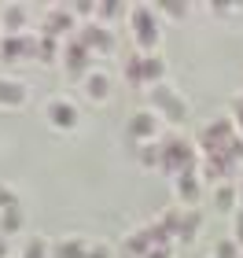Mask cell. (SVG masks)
Here are the masks:
<instances>
[{"label":"cell","mask_w":243,"mask_h":258,"mask_svg":"<svg viewBox=\"0 0 243 258\" xmlns=\"http://www.w3.org/2000/svg\"><path fill=\"white\" fill-rule=\"evenodd\" d=\"M162 151V159H158V166L166 170V173H195L199 170V162H195V151L184 144V140H166V144L158 148Z\"/></svg>","instance_id":"1"},{"label":"cell","mask_w":243,"mask_h":258,"mask_svg":"<svg viewBox=\"0 0 243 258\" xmlns=\"http://www.w3.org/2000/svg\"><path fill=\"white\" fill-rule=\"evenodd\" d=\"M133 37L140 44V55H151V48L158 44V26H155V15L147 4L133 8Z\"/></svg>","instance_id":"2"},{"label":"cell","mask_w":243,"mask_h":258,"mask_svg":"<svg viewBox=\"0 0 243 258\" xmlns=\"http://www.w3.org/2000/svg\"><path fill=\"white\" fill-rule=\"evenodd\" d=\"M151 103H155V111H162L170 122H184L188 118V103H184L166 81H162V85H151Z\"/></svg>","instance_id":"3"},{"label":"cell","mask_w":243,"mask_h":258,"mask_svg":"<svg viewBox=\"0 0 243 258\" xmlns=\"http://www.w3.org/2000/svg\"><path fill=\"white\" fill-rule=\"evenodd\" d=\"M0 59L15 63V59H37V33H19V37H0Z\"/></svg>","instance_id":"4"},{"label":"cell","mask_w":243,"mask_h":258,"mask_svg":"<svg viewBox=\"0 0 243 258\" xmlns=\"http://www.w3.org/2000/svg\"><path fill=\"white\" fill-rule=\"evenodd\" d=\"M89 63H92V52H89L77 37H70V41L63 44V67H66V74L89 78Z\"/></svg>","instance_id":"5"},{"label":"cell","mask_w":243,"mask_h":258,"mask_svg":"<svg viewBox=\"0 0 243 258\" xmlns=\"http://www.w3.org/2000/svg\"><path fill=\"white\" fill-rule=\"evenodd\" d=\"M81 44H85L89 52H100V55H107L114 52V33L103 26V22H85V30H81Z\"/></svg>","instance_id":"6"},{"label":"cell","mask_w":243,"mask_h":258,"mask_svg":"<svg viewBox=\"0 0 243 258\" xmlns=\"http://www.w3.org/2000/svg\"><path fill=\"white\" fill-rule=\"evenodd\" d=\"M44 114H48V122H52L55 129H74V125H77V107H74L70 100H63V96L48 100Z\"/></svg>","instance_id":"7"},{"label":"cell","mask_w":243,"mask_h":258,"mask_svg":"<svg viewBox=\"0 0 243 258\" xmlns=\"http://www.w3.org/2000/svg\"><path fill=\"white\" fill-rule=\"evenodd\" d=\"M155 129H158V118H155L151 111H136L133 118H129V125H125V133H129L133 140L151 144V140H155Z\"/></svg>","instance_id":"8"},{"label":"cell","mask_w":243,"mask_h":258,"mask_svg":"<svg viewBox=\"0 0 243 258\" xmlns=\"http://www.w3.org/2000/svg\"><path fill=\"white\" fill-rule=\"evenodd\" d=\"M70 30H74V11L70 8H52L48 19H44V26H41V33H48L55 41H59L63 33H70Z\"/></svg>","instance_id":"9"},{"label":"cell","mask_w":243,"mask_h":258,"mask_svg":"<svg viewBox=\"0 0 243 258\" xmlns=\"http://www.w3.org/2000/svg\"><path fill=\"white\" fill-rule=\"evenodd\" d=\"M26 103V85L19 78H0V107H22Z\"/></svg>","instance_id":"10"},{"label":"cell","mask_w":243,"mask_h":258,"mask_svg":"<svg viewBox=\"0 0 243 258\" xmlns=\"http://www.w3.org/2000/svg\"><path fill=\"white\" fill-rule=\"evenodd\" d=\"M4 30H8V37L26 33V8L22 4H8L4 8Z\"/></svg>","instance_id":"11"},{"label":"cell","mask_w":243,"mask_h":258,"mask_svg":"<svg viewBox=\"0 0 243 258\" xmlns=\"http://www.w3.org/2000/svg\"><path fill=\"white\" fill-rule=\"evenodd\" d=\"M85 251H89V243L81 236H63L52 247V258H85Z\"/></svg>","instance_id":"12"},{"label":"cell","mask_w":243,"mask_h":258,"mask_svg":"<svg viewBox=\"0 0 243 258\" xmlns=\"http://www.w3.org/2000/svg\"><path fill=\"white\" fill-rule=\"evenodd\" d=\"M37 59L41 63H55V59H63V44L48 37V33H37Z\"/></svg>","instance_id":"13"},{"label":"cell","mask_w":243,"mask_h":258,"mask_svg":"<svg viewBox=\"0 0 243 258\" xmlns=\"http://www.w3.org/2000/svg\"><path fill=\"white\" fill-rule=\"evenodd\" d=\"M81 85H85V96H89V100H100V103H103V100L111 96V81H107V74H89Z\"/></svg>","instance_id":"14"},{"label":"cell","mask_w":243,"mask_h":258,"mask_svg":"<svg viewBox=\"0 0 243 258\" xmlns=\"http://www.w3.org/2000/svg\"><path fill=\"white\" fill-rule=\"evenodd\" d=\"M232 166H236V162H228L225 155H206L203 173H206L210 181H221V177H228V173H232Z\"/></svg>","instance_id":"15"},{"label":"cell","mask_w":243,"mask_h":258,"mask_svg":"<svg viewBox=\"0 0 243 258\" xmlns=\"http://www.w3.org/2000/svg\"><path fill=\"white\" fill-rule=\"evenodd\" d=\"M147 251H151V240H147V229L133 232V236H125V254H129V258H144Z\"/></svg>","instance_id":"16"},{"label":"cell","mask_w":243,"mask_h":258,"mask_svg":"<svg viewBox=\"0 0 243 258\" xmlns=\"http://www.w3.org/2000/svg\"><path fill=\"white\" fill-rule=\"evenodd\" d=\"M22 229V210L15 207V210H0V236H11V232H19Z\"/></svg>","instance_id":"17"},{"label":"cell","mask_w":243,"mask_h":258,"mask_svg":"<svg viewBox=\"0 0 243 258\" xmlns=\"http://www.w3.org/2000/svg\"><path fill=\"white\" fill-rule=\"evenodd\" d=\"M122 70H125V78H129V85H144V55L140 52H133Z\"/></svg>","instance_id":"18"},{"label":"cell","mask_w":243,"mask_h":258,"mask_svg":"<svg viewBox=\"0 0 243 258\" xmlns=\"http://www.w3.org/2000/svg\"><path fill=\"white\" fill-rule=\"evenodd\" d=\"M162 74H166V63H162L158 55H144V81L162 85Z\"/></svg>","instance_id":"19"},{"label":"cell","mask_w":243,"mask_h":258,"mask_svg":"<svg viewBox=\"0 0 243 258\" xmlns=\"http://www.w3.org/2000/svg\"><path fill=\"white\" fill-rule=\"evenodd\" d=\"M177 196L188 199V203L199 199V181H195V173H181V177H177Z\"/></svg>","instance_id":"20"},{"label":"cell","mask_w":243,"mask_h":258,"mask_svg":"<svg viewBox=\"0 0 243 258\" xmlns=\"http://www.w3.org/2000/svg\"><path fill=\"white\" fill-rule=\"evenodd\" d=\"M22 258H52V247H48V240H41V236H30V240H26V247H22Z\"/></svg>","instance_id":"21"},{"label":"cell","mask_w":243,"mask_h":258,"mask_svg":"<svg viewBox=\"0 0 243 258\" xmlns=\"http://www.w3.org/2000/svg\"><path fill=\"white\" fill-rule=\"evenodd\" d=\"M199 221H203V218L192 210L188 218H181V229H177V236H181L184 243H192V240H195V232H199Z\"/></svg>","instance_id":"22"},{"label":"cell","mask_w":243,"mask_h":258,"mask_svg":"<svg viewBox=\"0 0 243 258\" xmlns=\"http://www.w3.org/2000/svg\"><path fill=\"white\" fill-rule=\"evenodd\" d=\"M214 203H217V210H232V203H236V192H232V184H217V192H214Z\"/></svg>","instance_id":"23"},{"label":"cell","mask_w":243,"mask_h":258,"mask_svg":"<svg viewBox=\"0 0 243 258\" xmlns=\"http://www.w3.org/2000/svg\"><path fill=\"white\" fill-rule=\"evenodd\" d=\"M15 207H19V192L0 184V210H15Z\"/></svg>","instance_id":"24"},{"label":"cell","mask_w":243,"mask_h":258,"mask_svg":"<svg viewBox=\"0 0 243 258\" xmlns=\"http://www.w3.org/2000/svg\"><path fill=\"white\" fill-rule=\"evenodd\" d=\"M221 155H225L228 162L243 159V137H232V140H228V144H225V151H221Z\"/></svg>","instance_id":"25"},{"label":"cell","mask_w":243,"mask_h":258,"mask_svg":"<svg viewBox=\"0 0 243 258\" xmlns=\"http://www.w3.org/2000/svg\"><path fill=\"white\" fill-rule=\"evenodd\" d=\"M158 159H162V151H158L155 144H144V148H140V162H144V166H155Z\"/></svg>","instance_id":"26"},{"label":"cell","mask_w":243,"mask_h":258,"mask_svg":"<svg viewBox=\"0 0 243 258\" xmlns=\"http://www.w3.org/2000/svg\"><path fill=\"white\" fill-rule=\"evenodd\" d=\"M236 254H239L236 240H221V243H217V258H236Z\"/></svg>","instance_id":"27"},{"label":"cell","mask_w":243,"mask_h":258,"mask_svg":"<svg viewBox=\"0 0 243 258\" xmlns=\"http://www.w3.org/2000/svg\"><path fill=\"white\" fill-rule=\"evenodd\" d=\"M96 11H100L103 19H114V15L122 11V4H114V0H103V4H96Z\"/></svg>","instance_id":"28"},{"label":"cell","mask_w":243,"mask_h":258,"mask_svg":"<svg viewBox=\"0 0 243 258\" xmlns=\"http://www.w3.org/2000/svg\"><path fill=\"white\" fill-rule=\"evenodd\" d=\"M74 15H89V11H96V4H89V0H77V4H70Z\"/></svg>","instance_id":"29"},{"label":"cell","mask_w":243,"mask_h":258,"mask_svg":"<svg viewBox=\"0 0 243 258\" xmlns=\"http://www.w3.org/2000/svg\"><path fill=\"white\" fill-rule=\"evenodd\" d=\"M85 258H111V251L103 247V243H96V247H89V251H85Z\"/></svg>","instance_id":"30"},{"label":"cell","mask_w":243,"mask_h":258,"mask_svg":"<svg viewBox=\"0 0 243 258\" xmlns=\"http://www.w3.org/2000/svg\"><path fill=\"white\" fill-rule=\"evenodd\" d=\"M232 118H236V125L243 129V96H239V100L232 103Z\"/></svg>","instance_id":"31"},{"label":"cell","mask_w":243,"mask_h":258,"mask_svg":"<svg viewBox=\"0 0 243 258\" xmlns=\"http://www.w3.org/2000/svg\"><path fill=\"white\" fill-rule=\"evenodd\" d=\"M162 8H166V11H170V15H184V11H188V8H184V4H177V0H170V4H162Z\"/></svg>","instance_id":"32"},{"label":"cell","mask_w":243,"mask_h":258,"mask_svg":"<svg viewBox=\"0 0 243 258\" xmlns=\"http://www.w3.org/2000/svg\"><path fill=\"white\" fill-rule=\"evenodd\" d=\"M144 258H170V247H151Z\"/></svg>","instance_id":"33"},{"label":"cell","mask_w":243,"mask_h":258,"mask_svg":"<svg viewBox=\"0 0 243 258\" xmlns=\"http://www.w3.org/2000/svg\"><path fill=\"white\" fill-rule=\"evenodd\" d=\"M236 243H243V210L236 214Z\"/></svg>","instance_id":"34"},{"label":"cell","mask_w":243,"mask_h":258,"mask_svg":"<svg viewBox=\"0 0 243 258\" xmlns=\"http://www.w3.org/2000/svg\"><path fill=\"white\" fill-rule=\"evenodd\" d=\"M0 258H8V240L0 236Z\"/></svg>","instance_id":"35"}]
</instances>
